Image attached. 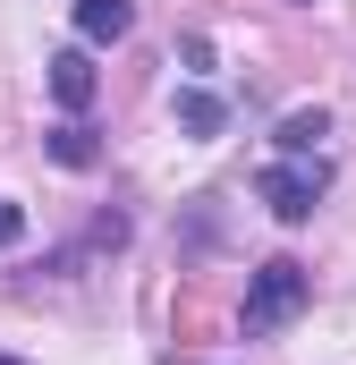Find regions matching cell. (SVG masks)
<instances>
[{"instance_id":"cell-1","label":"cell","mask_w":356,"mask_h":365,"mask_svg":"<svg viewBox=\"0 0 356 365\" xmlns=\"http://www.w3.org/2000/svg\"><path fill=\"white\" fill-rule=\"evenodd\" d=\"M305 297H314V272L297 264V255H271L246 272V306H238V323H246V340H271L280 323H297L305 314Z\"/></svg>"},{"instance_id":"cell-2","label":"cell","mask_w":356,"mask_h":365,"mask_svg":"<svg viewBox=\"0 0 356 365\" xmlns=\"http://www.w3.org/2000/svg\"><path fill=\"white\" fill-rule=\"evenodd\" d=\"M323 195H331V162H323V153H280L263 170V204L280 221H314Z\"/></svg>"},{"instance_id":"cell-3","label":"cell","mask_w":356,"mask_h":365,"mask_svg":"<svg viewBox=\"0 0 356 365\" xmlns=\"http://www.w3.org/2000/svg\"><path fill=\"white\" fill-rule=\"evenodd\" d=\"M93 86H102V77H93V51H85V43H68V51H51V102H60L68 119H77V110L93 102Z\"/></svg>"},{"instance_id":"cell-4","label":"cell","mask_w":356,"mask_h":365,"mask_svg":"<svg viewBox=\"0 0 356 365\" xmlns=\"http://www.w3.org/2000/svg\"><path fill=\"white\" fill-rule=\"evenodd\" d=\"M136 26V0H77V43H119Z\"/></svg>"},{"instance_id":"cell-5","label":"cell","mask_w":356,"mask_h":365,"mask_svg":"<svg viewBox=\"0 0 356 365\" xmlns=\"http://www.w3.org/2000/svg\"><path fill=\"white\" fill-rule=\"evenodd\" d=\"M178 128H187V136H221V128H229V102L204 93V86H187L178 93Z\"/></svg>"},{"instance_id":"cell-6","label":"cell","mask_w":356,"mask_h":365,"mask_svg":"<svg viewBox=\"0 0 356 365\" xmlns=\"http://www.w3.org/2000/svg\"><path fill=\"white\" fill-rule=\"evenodd\" d=\"M323 136H331V110H288V119L271 128V145H280V153H314Z\"/></svg>"},{"instance_id":"cell-7","label":"cell","mask_w":356,"mask_h":365,"mask_svg":"<svg viewBox=\"0 0 356 365\" xmlns=\"http://www.w3.org/2000/svg\"><path fill=\"white\" fill-rule=\"evenodd\" d=\"M93 153H102V145H93V128H85V119H60V128H51V162L93 170Z\"/></svg>"},{"instance_id":"cell-8","label":"cell","mask_w":356,"mask_h":365,"mask_svg":"<svg viewBox=\"0 0 356 365\" xmlns=\"http://www.w3.org/2000/svg\"><path fill=\"white\" fill-rule=\"evenodd\" d=\"M17 238H26V212H17V204L0 195V247H17Z\"/></svg>"},{"instance_id":"cell-9","label":"cell","mask_w":356,"mask_h":365,"mask_svg":"<svg viewBox=\"0 0 356 365\" xmlns=\"http://www.w3.org/2000/svg\"><path fill=\"white\" fill-rule=\"evenodd\" d=\"M0 365H17V357H0Z\"/></svg>"}]
</instances>
